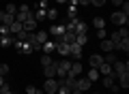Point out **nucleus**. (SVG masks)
Returning a JSON list of instances; mask_svg holds the SVG:
<instances>
[{
    "label": "nucleus",
    "mask_w": 129,
    "mask_h": 94,
    "mask_svg": "<svg viewBox=\"0 0 129 94\" xmlns=\"http://www.w3.org/2000/svg\"><path fill=\"white\" fill-rule=\"evenodd\" d=\"M0 94H13V92H11V90H7V92H0Z\"/></svg>",
    "instance_id": "38"
},
{
    "label": "nucleus",
    "mask_w": 129,
    "mask_h": 94,
    "mask_svg": "<svg viewBox=\"0 0 129 94\" xmlns=\"http://www.w3.org/2000/svg\"><path fill=\"white\" fill-rule=\"evenodd\" d=\"M110 22L114 24V26H127V22H129V15H125L123 11H116V13H112V17H110Z\"/></svg>",
    "instance_id": "2"
},
{
    "label": "nucleus",
    "mask_w": 129,
    "mask_h": 94,
    "mask_svg": "<svg viewBox=\"0 0 129 94\" xmlns=\"http://www.w3.org/2000/svg\"><path fill=\"white\" fill-rule=\"evenodd\" d=\"M54 43H56V51H58V54L60 56H69V49H71V45L69 43H64V41H54Z\"/></svg>",
    "instance_id": "5"
},
{
    "label": "nucleus",
    "mask_w": 129,
    "mask_h": 94,
    "mask_svg": "<svg viewBox=\"0 0 129 94\" xmlns=\"http://www.w3.org/2000/svg\"><path fill=\"white\" fill-rule=\"evenodd\" d=\"M123 13L129 15V2H123Z\"/></svg>",
    "instance_id": "32"
},
{
    "label": "nucleus",
    "mask_w": 129,
    "mask_h": 94,
    "mask_svg": "<svg viewBox=\"0 0 129 94\" xmlns=\"http://www.w3.org/2000/svg\"><path fill=\"white\" fill-rule=\"evenodd\" d=\"M99 77H101V75H99V71H97V68H88V75H86L88 81H97Z\"/></svg>",
    "instance_id": "18"
},
{
    "label": "nucleus",
    "mask_w": 129,
    "mask_h": 94,
    "mask_svg": "<svg viewBox=\"0 0 129 94\" xmlns=\"http://www.w3.org/2000/svg\"><path fill=\"white\" fill-rule=\"evenodd\" d=\"M71 94H84V92H82L80 88H75V85H73V88H71Z\"/></svg>",
    "instance_id": "33"
},
{
    "label": "nucleus",
    "mask_w": 129,
    "mask_h": 94,
    "mask_svg": "<svg viewBox=\"0 0 129 94\" xmlns=\"http://www.w3.org/2000/svg\"><path fill=\"white\" fill-rule=\"evenodd\" d=\"M30 17H32V13H30V9H28V5H22V7H17V13H15V22L24 24L26 19H30Z\"/></svg>",
    "instance_id": "1"
},
{
    "label": "nucleus",
    "mask_w": 129,
    "mask_h": 94,
    "mask_svg": "<svg viewBox=\"0 0 129 94\" xmlns=\"http://www.w3.org/2000/svg\"><path fill=\"white\" fill-rule=\"evenodd\" d=\"M43 75H45V79L56 77V62H54V64H47V66H43Z\"/></svg>",
    "instance_id": "11"
},
{
    "label": "nucleus",
    "mask_w": 129,
    "mask_h": 94,
    "mask_svg": "<svg viewBox=\"0 0 129 94\" xmlns=\"http://www.w3.org/2000/svg\"><path fill=\"white\" fill-rule=\"evenodd\" d=\"M2 17H5V11H0V24H2Z\"/></svg>",
    "instance_id": "37"
},
{
    "label": "nucleus",
    "mask_w": 129,
    "mask_h": 94,
    "mask_svg": "<svg viewBox=\"0 0 129 94\" xmlns=\"http://www.w3.org/2000/svg\"><path fill=\"white\" fill-rule=\"evenodd\" d=\"M86 30H88V24H84V22L75 24V34H86Z\"/></svg>",
    "instance_id": "17"
},
{
    "label": "nucleus",
    "mask_w": 129,
    "mask_h": 94,
    "mask_svg": "<svg viewBox=\"0 0 129 94\" xmlns=\"http://www.w3.org/2000/svg\"><path fill=\"white\" fill-rule=\"evenodd\" d=\"M116 79H118V88H125V90L129 88V73H125V75H118Z\"/></svg>",
    "instance_id": "15"
},
{
    "label": "nucleus",
    "mask_w": 129,
    "mask_h": 94,
    "mask_svg": "<svg viewBox=\"0 0 129 94\" xmlns=\"http://www.w3.org/2000/svg\"><path fill=\"white\" fill-rule=\"evenodd\" d=\"M69 56H73V60H82V45H78V43H71Z\"/></svg>",
    "instance_id": "7"
},
{
    "label": "nucleus",
    "mask_w": 129,
    "mask_h": 94,
    "mask_svg": "<svg viewBox=\"0 0 129 94\" xmlns=\"http://www.w3.org/2000/svg\"><path fill=\"white\" fill-rule=\"evenodd\" d=\"M5 13H9V15H15V13H17V7H15V5H7Z\"/></svg>",
    "instance_id": "27"
},
{
    "label": "nucleus",
    "mask_w": 129,
    "mask_h": 94,
    "mask_svg": "<svg viewBox=\"0 0 129 94\" xmlns=\"http://www.w3.org/2000/svg\"><path fill=\"white\" fill-rule=\"evenodd\" d=\"M106 2H108V0H90V5H92V7H103Z\"/></svg>",
    "instance_id": "29"
},
{
    "label": "nucleus",
    "mask_w": 129,
    "mask_h": 94,
    "mask_svg": "<svg viewBox=\"0 0 129 94\" xmlns=\"http://www.w3.org/2000/svg\"><path fill=\"white\" fill-rule=\"evenodd\" d=\"M56 17H58V11H56V9H47V11H45V19L56 22Z\"/></svg>",
    "instance_id": "20"
},
{
    "label": "nucleus",
    "mask_w": 129,
    "mask_h": 94,
    "mask_svg": "<svg viewBox=\"0 0 129 94\" xmlns=\"http://www.w3.org/2000/svg\"><path fill=\"white\" fill-rule=\"evenodd\" d=\"M35 36H37V41H39V43H41V45L45 43L47 39H50V34H47V32H43V30H39V32H37V34H35Z\"/></svg>",
    "instance_id": "23"
},
{
    "label": "nucleus",
    "mask_w": 129,
    "mask_h": 94,
    "mask_svg": "<svg viewBox=\"0 0 129 94\" xmlns=\"http://www.w3.org/2000/svg\"><path fill=\"white\" fill-rule=\"evenodd\" d=\"M47 64H54V60H52L50 54H43L41 56V66H47Z\"/></svg>",
    "instance_id": "24"
},
{
    "label": "nucleus",
    "mask_w": 129,
    "mask_h": 94,
    "mask_svg": "<svg viewBox=\"0 0 129 94\" xmlns=\"http://www.w3.org/2000/svg\"><path fill=\"white\" fill-rule=\"evenodd\" d=\"M103 62H106V64H114V62H116V56H114V54H106Z\"/></svg>",
    "instance_id": "26"
},
{
    "label": "nucleus",
    "mask_w": 129,
    "mask_h": 94,
    "mask_svg": "<svg viewBox=\"0 0 129 94\" xmlns=\"http://www.w3.org/2000/svg\"><path fill=\"white\" fill-rule=\"evenodd\" d=\"M99 47H101V51H103V54H112V51L116 49V47H114V43H112L110 39H103V41H101V45H99Z\"/></svg>",
    "instance_id": "9"
},
{
    "label": "nucleus",
    "mask_w": 129,
    "mask_h": 94,
    "mask_svg": "<svg viewBox=\"0 0 129 94\" xmlns=\"http://www.w3.org/2000/svg\"><path fill=\"white\" fill-rule=\"evenodd\" d=\"M78 5H82V7H88V5H90V0H78Z\"/></svg>",
    "instance_id": "34"
},
{
    "label": "nucleus",
    "mask_w": 129,
    "mask_h": 94,
    "mask_svg": "<svg viewBox=\"0 0 129 94\" xmlns=\"http://www.w3.org/2000/svg\"><path fill=\"white\" fill-rule=\"evenodd\" d=\"M92 26H95L97 30H101V28H106V19L103 17H95L92 19Z\"/></svg>",
    "instance_id": "21"
},
{
    "label": "nucleus",
    "mask_w": 129,
    "mask_h": 94,
    "mask_svg": "<svg viewBox=\"0 0 129 94\" xmlns=\"http://www.w3.org/2000/svg\"><path fill=\"white\" fill-rule=\"evenodd\" d=\"M123 2H125V0H112V5H116V7H120Z\"/></svg>",
    "instance_id": "35"
},
{
    "label": "nucleus",
    "mask_w": 129,
    "mask_h": 94,
    "mask_svg": "<svg viewBox=\"0 0 129 94\" xmlns=\"http://www.w3.org/2000/svg\"><path fill=\"white\" fill-rule=\"evenodd\" d=\"M41 49H43V54H50V56H52V51L56 49V43H54V41H50V39H47L45 43L41 45Z\"/></svg>",
    "instance_id": "13"
},
{
    "label": "nucleus",
    "mask_w": 129,
    "mask_h": 94,
    "mask_svg": "<svg viewBox=\"0 0 129 94\" xmlns=\"http://www.w3.org/2000/svg\"><path fill=\"white\" fill-rule=\"evenodd\" d=\"M92 94H99V92H92Z\"/></svg>",
    "instance_id": "40"
},
{
    "label": "nucleus",
    "mask_w": 129,
    "mask_h": 94,
    "mask_svg": "<svg viewBox=\"0 0 129 94\" xmlns=\"http://www.w3.org/2000/svg\"><path fill=\"white\" fill-rule=\"evenodd\" d=\"M2 85H5V77L0 75V88H2Z\"/></svg>",
    "instance_id": "36"
},
{
    "label": "nucleus",
    "mask_w": 129,
    "mask_h": 94,
    "mask_svg": "<svg viewBox=\"0 0 129 94\" xmlns=\"http://www.w3.org/2000/svg\"><path fill=\"white\" fill-rule=\"evenodd\" d=\"M90 85H92V81H88L86 77H78V79H75V88H80L82 90V92H86V90H90Z\"/></svg>",
    "instance_id": "8"
},
{
    "label": "nucleus",
    "mask_w": 129,
    "mask_h": 94,
    "mask_svg": "<svg viewBox=\"0 0 129 94\" xmlns=\"http://www.w3.org/2000/svg\"><path fill=\"white\" fill-rule=\"evenodd\" d=\"M26 94H37V88L35 85H26Z\"/></svg>",
    "instance_id": "30"
},
{
    "label": "nucleus",
    "mask_w": 129,
    "mask_h": 94,
    "mask_svg": "<svg viewBox=\"0 0 129 94\" xmlns=\"http://www.w3.org/2000/svg\"><path fill=\"white\" fill-rule=\"evenodd\" d=\"M86 34H75V43H78V45H82V47H84V45H86Z\"/></svg>",
    "instance_id": "25"
},
{
    "label": "nucleus",
    "mask_w": 129,
    "mask_h": 94,
    "mask_svg": "<svg viewBox=\"0 0 129 94\" xmlns=\"http://www.w3.org/2000/svg\"><path fill=\"white\" fill-rule=\"evenodd\" d=\"M97 36H99V39H106V28H101V30H97Z\"/></svg>",
    "instance_id": "31"
},
{
    "label": "nucleus",
    "mask_w": 129,
    "mask_h": 94,
    "mask_svg": "<svg viewBox=\"0 0 129 94\" xmlns=\"http://www.w3.org/2000/svg\"><path fill=\"white\" fill-rule=\"evenodd\" d=\"M60 41H64V43H75V32L73 30H64V34L60 36Z\"/></svg>",
    "instance_id": "14"
},
{
    "label": "nucleus",
    "mask_w": 129,
    "mask_h": 94,
    "mask_svg": "<svg viewBox=\"0 0 129 94\" xmlns=\"http://www.w3.org/2000/svg\"><path fill=\"white\" fill-rule=\"evenodd\" d=\"M114 79H116V75H114V73H112V75L103 77V81H101V83L106 85V88H110V85H114Z\"/></svg>",
    "instance_id": "22"
},
{
    "label": "nucleus",
    "mask_w": 129,
    "mask_h": 94,
    "mask_svg": "<svg viewBox=\"0 0 129 94\" xmlns=\"http://www.w3.org/2000/svg\"><path fill=\"white\" fill-rule=\"evenodd\" d=\"M114 47L120 51H129V39H120L118 43H114Z\"/></svg>",
    "instance_id": "16"
},
{
    "label": "nucleus",
    "mask_w": 129,
    "mask_h": 94,
    "mask_svg": "<svg viewBox=\"0 0 129 94\" xmlns=\"http://www.w3.org/2000/svg\"><path fill=\"white\" fill-rule=\"evenodd\" d=\"M64 30H67V28H64V26H56V24H54V26L50 28V32H47V34H52V36H54V39H60V36L64 34Z\"/></svg>",
    "instance_id": "10"
},
{
    "label": "nucleus",
    "mask_w": 129,
    "mask_h": 94,
    "mask_svg": "<svg viewBox=\"0 0 129 94\" xmlns=\"http://www.w3.org/2000/svg\"><path fill=\"white\" fill-rule=\"evenodd\" d=\"M7 73H9V64H0V75L5 77Z\"/></svg>",
    "instance_id": "28"
},
{
    "label": "nucleus",
    "mask_w": 129,
    "mask_h": 94,
    "mask_svg": "<svg viewBox=\"0 0 129 94\" xmlns=\"http://www.w3.org/2000/svg\"><path fill=\"white\" fill-rule=\"evenodd\" d=\"M22 30H24V28H22V24H19V22H13V24L9 26V32H11V34H19Z\"/></svg>",
    "instance_id": "19"
},
{
    "label": "nucleus",
    "mask_w": 129,
    "mask_h": 94,
    "mask_svg": "<svg viewBox=\"0 0 129 94\" xmlns=\"http://www.w3.org/2000/svg\"><path fill=\"white\" fill-rule=\"evenodd\" d=\"M88 64H90V68H99L103 64V56L101 54H92L90 58H88Z\"/></svg>",
    "instance_id": "6"
},
{
    "label": "nucleus",
    "mask_w": 129,
    "mask_h": 94,
    "mask_svg": "<svg viewBox=\"0 0 129 94\" xmlns=\"http://www.w3.org/2000/svg\"><path fill=\"white\" fill-rule=\"evenodd\" d=\"M43 92H45V94H56V92H58V79H56V77H52V79H45Z\"/></svg>",
    "instance_id": "3"
},
{
    "label": "nucleus",
    "mask_w": 129,
    "mask_h": 94,
    "mask_svg": "<svg viewBox=\"0 0 129 94\" xmlns=\"http://www.w3.org/2000/svg\"><path fill=\"white\" fill-rule=\"evenodd\" d=\"M56 2H67V0H56Z\"/></svg>",
    "instance_id": "39"
},
{
    "label": "nucleus",
    "mask_w": 129,
    "mask_h": 94,
    "mask_svg": "<svg viewBox=\"0 0 129 94\" xmlns=\"http://www.w3.org/2000/svg\"><path fill=\"white\" fill-rule=\"evenodd\" d=\"M112 73H114L116 77H118V75H125V73H129V64H127V62H120V60H116V62L112 64Z\"/></svg>",
    "instance_id": "4"
},
{
    "label": "nucleus",
    "mask_w": 129,
    "mask_h": 94,
    "mask_svg": "<svg viewBox=\"0 0 129 94\" xmlns=\"http://www.w3.org/2000/svg\"><path fill=\"white\" fill-rule=\"evenodd\" d=\"M22 28H24V32H32V30H37V22H35V17L26 19V22L22 24Z\"/></svg>",
    "instance_id": "12"
}]
</instances>
